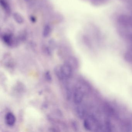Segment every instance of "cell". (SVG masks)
Wrapping results in <instances>:
<instances>
[{
    "mask_svg": "<svg viewBox=\"0 0 132 132\" xmlns=\"http://www.w3.org/2000/svg\"><path fill=\"white\" fill-rule=\"evenodd\" d=\"M56 73L61 80L67 79L71 76L72 68L67 63L56 69Z\"/></svg>",
    "mask_w": 132,
    "mask_h": 132,
    "instance_id": "1",
    "label": "cell"
},
{
    "mask_svg": "<svg viewBox=\"0 0 132 132\" xmlns=\"http://www.w3.org/2000/svg\"><path fill=\"white\" fill-rule=\"evenodd\" d=\"M84 126L85 128L88 130H92L98 128V125L97 120L93 116L88 117L84 120Z\"/></svg>",
    "mask_w": 132,
    "mask_h": 132,
    "instance_id": "2",
    "label": "cell"
},
{
    "mask_svg": "<svg viewBox=\"0 0 132 132\" xmlns=\"http://www.w3.org/2000/svg\"><path fill=\"white\" fill-rule=\"evenodd\" d=\"M85 88L81 86L77 87L73 94V100L76 104H80L82 103L85 94Z\"/></svg>",
    "mask_w": 132,
    "mask_h": 132,
    "instance_id": "3",
    "label": "cell"
},
{
    "mask_svg": "<svg viewBox=\"0 0 132 132\" xmlns=\"http://www.w3.org/2000/svg\"><path fill=\"white\" fill-rule=\"evenodd\" d=\"M3 41L6 44L9 46H11L14 43L15 40L12 34L10 33H5L2 36Z\"/></svg>",
    "mask_w": 132,
    "mask_h": 132,
    "instance_id": "4",
    "label": "cell"
},
{
    "mask_svg": "<svg viewBox=\"0 0 132 132\" xmlns=\"http://www.w3.org/2000/svg\"><path fill=\"white\" fill-rule=\"evenodd\" d=\"M5 121L9 126H13L16 122V117L12 112H8L5 116Z\"/></svg>",
    "mask_w": 132,
    "mask_h": 132,
    "instance_id": "5",
    "label": "cell"
},
{
    "mask_svg": "<svg viewBox=\"0 0 132 132\" xmlns=\"http://www.w3.org/2000/svg\"><path fill=\"white\" fill-rule=\"evenodd\" d=\"M76 112L78 117L83 119L85 117L86 115V110L83 106L79 105L77 107Z\"/></svg>",
    "mask_w": 132,
    "mask_h": 132,
    "instance_id": "6",
    "label": "cell"
},
{
    "mask_svg": "<svg viewBox=\"0 0 132 132\" xmlns=\"http://www.w3.org/2000/svg\"><path fill=\"white\" fill-rule=\"evenodd\" d=\"M13 17L14 21L18 24H22L24 22V18L23 16L19 13H14L13 15Z\"/></svg>",
    "mask_w": 132,
    "mask_h": 132,
    "instance_id": "7",
    "label": "cell"
},
{
    "mask_svg": "<svg viewBox=\"0 0 132 132\" xmlns=\"http://www.w3.org/2000/svg\"><path fill=\"white\" fill-rule=\"evenodd\" d=\"M51 30V27L50 24H47L45 25L43 30V36L45 38L47 37L50 35Z\"/></svg>",
    "mask_w": 132,
    "mask_h": 132,
    "instance_id": "8",
    "label": "cell"
},
{
    "mask_svg": "<svg viewBox=\"0 0 132 132\" xmlns=\"http://www.w3.org/2000/svg\"><path fill=\"white\" fill-rule=\"evenodd\" d=\"M1 4L3 9H4L8 14L11 13V9L8 4L5 0H1Z\"/></svg>",
    "mask_w": 132,
    "mask_h": 132,
    "instance_id": "9",
    "label": "cell"
},
{
    "mask_svg": "<svg viewBox=\"0 0 132 132\" xmlns=\"http://www.w3.org/2000/svg\"><path fill=\"white\" fill-rule=\"evenodd\" d=\"M30 21H32V22H33V23H34V22H35L36 21V18H35V17H30Z\"/></svg>",
    "mask_w": 132,
    "mask_h": 132,
    "instance_id": "10",
    "label": "cell"
}]
</instances>
